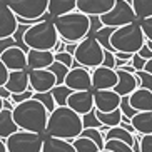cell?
I'll return each instance as SVG.
<instances>
[{"mask_svg": "<svg viewBox=\"0 0 152 152\" xmlns=\"http://www.w3.org/2000/svg\"><path fill=\"white\" fill-rule=\"evenodd\" d=\"M130 5L135 12L137 20H142L152 15V0H130Z\"/></svg>", "mask_w": 152, "mask_h": 152, "instance_id": "obj_27", "label": "cell"}, {"mask_svg": "<svg viewBox=\"0 0 152 152\" xmlns=\"http://www.w3.org/2000/svg\"><path fill=\"white\" fill-rule=\"evenodd\" d=\"M135 132L139 134H152V110H139L130 117Z\"/></svg>", "mask_w": 152, "mask_h": 152, "instance_id": "obj_23", "label": "cell"}, {"mask_svg": "<svg viewBox=\"0 0 152 152\" xmlns=\"http://www.w3.org/2000/svg\"><path fill=\"white\" fill-rule=\"evenodd\" d=\"M142 70H145V72H149V74H152V58H147V60H145V65H144Z\"/></svg>", "mask_w": 152, "mask_h": 152, "instance_id": "obj_52", "label": "cell"}, {"mask_svg": "<svg viewBox=\"0 0 152 152\" xmlns=\"http://www.w3.org/2000/svg\"><path fill=\"white\" fill-rule=\"evenodd\" d=\"M114 28L115 27H109V25H104V27H100L97 32H94V35L97 39V42L100 45H102L105 50H110V52H115L114 50V47L110 45V35H112V32H114Z\"/></svg>", "mask_w": 152, "mask_h": 152, "instance_id": "obj_29", "label": "cell"}, {"mask_svg": "<svg viewBox=\"0 0 152 152\" xmlns=\"http://www.w3.org/2000/svg\"><path fill=\"white\" fill-rule=\"evenodd\" d=\"M52 50H54V54H57V52H62V50H65V40L58 37L57 44L54 45V49H52Z\"/></svg>", "mask_w": 152, "mask_h": 152, "instance_id": "obj_49", "label": "cell"}, {"mask_svg": "<svg viewBox=\"0 0 152 152\" xmlns=\"http://www.w3.org/2000/svg\"><path fill=\"white\" fill-rule=\"evenodd\" d=\"M104 50L105 49L99 44L95 37L87 35L77 44V49L74 52V60H77L82 67L94 69L97 65H102Z\"/></svg>", "mask_w": 152, "mask_h": 152, "instance_id": "obj_6", "label": "cell"}, {"mask_svg": "<svg viewBox=\"0 0 152 152\" xmlns=\"http://www.w3.org/2000/svg\"><path fill=\"white\" fill-rule=\"evenodd\" d=\"M0 2H2V0H0Z\"/></svg>", "mask_w": 152, "mask_h": 152, "instance_id": "obj_57", "label": "cell"}, {"mask_svg": "<svg viewBox=\"0 0 152 152\" xmlns=\"http://www.w3.org/2000/svg\"><path fill=\"white\" fill-rule=\"evenodd\" d=\"M100 27H104L100 15H89V35H94V32H97Z\"/></svg>", "mask_w": 152, "mask_h": 152, "instance_id": "obj_40", "label": "cell"}, {"mask_svg": "<svg viewBox=\"0 0 152 152\" xmlns=\"http://www.w3.org/2000/svg\"><path fill=\"white\" fill-rule=\"evenodd\" d=\"M102 65L110 67V69H115V55H114V52H110V50H104Z\"/></svg>", "mask_w": 152, "mask_h": 152, "instance_id": "obj_44", "label": "cell"}, {"mask_svg": "<svg viewBox=\"0 0 152 152\" xmlns=\"http://www.w3.org/2000/svg\"><path fill=\"white\" fill-rule=\"evenodd\" d=\"M95 152H112V151H109V149H99V151H95Z\"/></svg>", "mask_w": 152, "mask_h": 152, "instance_id": "obj_54", "label": "cell"}, {"mask_svg": "<svg viewBox=\"0 0 152 152\" xmlns=\"http://www.w3.org/2000/svg\"><path fill=\"white\" fill-rule=\"evenodd\" d=\"M9 72L10 70L7 69V65L2 62V58H0V85H5V82L9 79Z\"/></svg>", "mask_w": 152, "mask_h": 152, "instance_id": "obj_48", "label": "cell"}, {"mask_svg": "<svg viewBox=\"0 0 152 152\" xmlns=\"http://www.w3.org/2000/svg\"><path fill=\"white\" fill-rule=\"evenodd\" d=\"M5 87L12 92L18 94L28 89V70L27 69H18V70H10L9 79L5 82Z\"/></svg>", "mask_w": 152, "mask_h": 152, "instance_id": "obj_20", "label": "cell"}, {"mask_svg": "<svg viewBox=\"0 0 152 152\" xmlns=\"http://www.w3.org/2000/svg\"><path fill=\"white\" fill-rule=\"evenodd\" d=\"M117 72V84L114 87L119 95H129L139 87V82L132 72H127L124 69H115Z\"/></svg>", "mask_w": 152, "mask_h": 152, "instance_id": "obj_18", "label": "cell"}, {"mask_svg": "<svg viewBox=\"0 0 152 152\" xmlns=\"http://www.w3.org/2000/svg\"><path fill=\"white\" fill-rule=\"evenodd\" d=\"M104 139H119V140H124L129 145L134 144V134L129 132L127 129H124L122 125H114V127H109L107 132L104 134Z\"/></svg>", "mask_w": 152, "mask_h": 152, "instance_id": "obj_26", "label": "cell"}, {"mask_svg": "<svg viewBox=\"0 0 152 152\" xmlns=\"http://www.w3.org/2000/svg\"><path fill=\"white\" fill-rule=\"evenodd\" d=\"M64 84L72 90H90L92 89V75L87 67H70L65 75Z\"/></svg>", "mask_w": 152, "mask_h": 152, "instance_id": "obj_10", "label": "cell"}, {"mask_svg": "<svg viewBox=\"0 0 152 152\" xmlns=\"http://www.w3.org/2000/svg\"><path fill=\"white\" fill-rule=\"evenodd\" d=\"M115 0H77V10L87 15H102L112 9Z\"/></svg>", "mask_w": 152, "mask_h": 152, "instance_id": "obj_19", "label": "cell"}, {"mask_svg": "<svg viewBox=\"0 0 152 152\" xmlns=\"http://www.w3.org/2000/svg\"><path fill=\"white\" fill-rule=\"evenodd\" d=\"M2 62L7 65L9 70H18V69H27V52L22 50L18 45H12L5 49L0 54Z\"/></svg>", "mask_w": 152, "mask_h": 152, "instance_id": "obj_15", "label": "cell"}, {"mask_svg": "<svg viewBox=\"0 0 152 152\" xmlns=\"http://www.w3.org/2000/svg\"><path fill=\"white\" fill-rule=\"evenodd\" d=\"M121 95L114 89H94V105L100 112H110L119 109Z\"/></svg>", "mask_w": 152, "mask_h": 152, "instance_id": "obj_13", "label": "cell"}, {"mask_svg": "<svg viewBox=\"0 0 152 152\" xmlns=\"http://www.w3.org/2000/svg\"><path fill=\"white\" fill-rule=\"evenodd\" d=\"M82 130H84L82 115L77 114L69 105H55V109L49 114V121L45 125L47 135L72 140V139L79 137Z\"/></svg>", "mask_w": 152, "mask_h": 152, "instance_id": "obj_1", "label": "cell"}, {"mask_svg": "<svg viewBox=\"0 0 152 152\" xmlns=\"http://www.w3.org/2000/svg\"><path fill=\"white\" fill-rule=\"evenodd\" d=\"M139 152H152V134L140 135V151Z\"/></svg>", "mask_w": 152, "mask_h": 152, "instance_id": "obj_43", "label": "cell"}, {"mask_svg": "<svg viewBox=\"0 0 152 152\" xmlns=\"http://www.w3.org/2000/svg\"><path fill=\"white\" fill-rule=\"evenodd\" d=\"M17 17L32 18V20H44L49 18V0H5Z\"/></svg>", "mask_w": 152, "mask_h": 152, "instance_id": "obj_8", "label": "cell"}, {"mask_svg": "<svg viewBox=\"0 0 152 152\" xmlns=\"http://www.w3.org/2000/svg\"><path fill=\"white\" fill-rule=\"evenodd\" d=\"M80 135H85V137H89L90 140H94L95 144H97L99 149H104V144H105V139H104V134L102 130L95 129V127H85L84 130H82Z\"/></svg>", "mask_w": 152, "mask_h": 152, "instance_id": "obj_35", "label": "cell"}, {"mask_svg": "<svg viewBox=\"0 0 152 152\" xmlns=\"http://www.w3.org/2000/svg\"><path fill=\"white\" fill-rule=\"evenodd\" d=\"M32 94H34V90L28 87L27 90H23V92H18V94H12L10 95V100L14 102V105L15 104H18V102H23V100H27V99H30L32 97Z\"/></svg>", "mask_w": 152, "mask_h": 152, "instance_id": "obj_42", "label": "cell"}, {"mask_svg": "<svg viewBox=\"0 0 152 152\" xmlns=\"http://www.w3.org/2000/svg\"><path fill=\"white\" fill-rule=\"evenodd\" d=\"M140 27H142V32L145 35V40L152 42V15L140 20Z\"/></svg>", "mask_w": 152, "mask_h": 152, "instance_id": "obj_39", "label": "cell"}, {"mask_svg": "<svg viewBox=\"0 0 152 152\" xmlns=\"http://www.w3.org/2000/svg\"><path fill=\"white\" fill-rule=\"evenodd\" d=\"M2 109H4V99L0 97V110H2Z\"/></svg>", "mask_w": 152, "mask_h": 152, "instance_id": "obj_55", "label": "cell"}, {"mask_svg": "<svg viewBox=\"0 0 152 152\" xmlns=\"http://www.w3.org/2000/svg\"><path fill=\"white\" fill-rule=\"evenodd\" d=\"M47 69H49V70L55 75V82H57V84H64L65 75H67V72H69V69H70V67H67L65 64L58 62V60H55V58H54V62L50 64ZM57 84H55V85H57Z\"/></svg>", "mask_w": 152, "mask_h": 152, "instance_id": "obj_32", "label": "cell"}, {"mask_svg": "<svg viewBox=\"0 0 152 152\" xmlns=\"http://www.w3.org/2000/svg\"><path fill=\"white\" fill-rule=\"evenodd\" d=\"M50 92L55 100V105H67V97L70 95L72 89H69L65 84H57L50 89Z\"/></svg>", "mask_w": 152, "mask_h": 152, "instance_id": "obj_30", "label": "cell"}, {"mask_svg": "<svg viewBox=\"0 0 152 152\" xmlns=\"http://www.w3.org/2000/svg\"><path fill=\"white\" fill-rule=\"evenodd\" d=\"M119 109H121L122 115L129 117V119L132 115H135V114H137V110H135V109L130 105V102H129V95H121V104H119Z\"/></svg>", "mask_w": 152, "mask_h": 152, "instance_id": "obj_38", "label": "cell"}, {"mask_svg": "<svg viewBox=\"0 0 152 152\" xmlns=\"http://www.w3.org/2000/svg\"><path fill=\"white\" fill-rule=\"evenodd\" d=\"M32 97L37 99V100H40L49 112H52L55 109V100H54V97H52V92H50V90H47V92H34Z\"/></svg>", "mask_w": 152, "mask_h": 152, "instance_id": "obj_36", "label": "cell"}, {"mask_svg": "<svg viewBox=\"0 0 152 152\" xmlns=\"http://www.w3.org/2000/svg\"><path fill=\"white\" fill-rule=\"evenodd\" d=\"M57 34L65 42H80L89 35V15L80 10H72L69 14L52 18Z\"/></svg>", "mask_w": 152, "mask_h": 152, "instance_id": "obj_3", "label": "cell"}, {"mask_svg": "<svg viewBox=\"0 0 152 152\" xmlns=\"http://www.w3.org/2000/svg\"><path fill=\"white\" fill-rule=\"evenodd\" d=\"M77 9V0H49V15L52 18L58 17V15L69 14L72 10Z\"/></svg>", "mask_w": 152, "mask_h": 152, "instance_id": "obj_25", "label": "cell"}, {"mask_svg": "<svg viewBox=\"0 0 152 152\" xmlns=\"http://www.w3.org/2000/svg\"><path fill=\"white\" fill-rule=\"evenodd\" d=\"M92 75V89H114L117 84V72L115 69L97 65L90 72Z\"/></svg>", "mask_w": 152, "mask_h": 152, "instance_id": "obj_14", "label": "cell"}, {"mask_svg": "<svg viewBox=\"0 0 152 152\" xmlns=\"http://www.w3.org/2000/svg\"><path fill=\"white\" fill-rule=\"evenodd\" d=\"M54 58H55V60H58V62L65 64L67 67H72V64H74V55L69 54V52H65V50H62V52H57V54H54Z\"/></svg>", "mask_w": 152, "mask_h": 152, "instance_id": "obj_41", "label": "cell"}, {"mask_svg": "<svg viewBox=\"0 0 152 152\" xmlns=\"http://www.w3.org/2000/svg\"><path fill=\"white\" fill-rule=\"evenodd\" d=\"M130 64L135 67V70H142L144 65H145V58L140 57V55L135 52V54H132V58H130Z\"/></svg>", "mask_w": 152, "mask_h": 152, "instance_id": "obj_45", "label": "cell"}, {"mask_svg": "<svg viewBox=\"0 0 152 152\" xmlns=\"http://www.w3.org/2000/svg\"><path fill=\"white\" fill-rule=\"evenodd\" d=\"M137 54L140 55V57H144L145 60H147V58H152V49L149 47L147 40H145V44H144L142 47H140V49L137 50Z\"/></svg>", "mask_w": 152, "mask_h": 152, "instance_id": "obj_47", "label": "cell"}, {"mask_svg": "<svg viewBox=\"0 0 152 152\" xmlns=\"http://www.w3.org/2000/svg\"><path fill=\"white\" fill-rule=\"evenodd\" d=\"M134 75L139 82V87L152 90V74H149V72H145V70H135Z\"/></svg>", "mask_w": 152, "mask_h": 152, "instance_id": "obj_37", "label": "cell"}, {"mask_svg": "<svg viewBox=\"0 0 152 152\" xmlns=\"http://www.w3.org/2000/svg\"><path fill=\"white\" fill-rule=\"evenodd\" d=\"M44 137L39 132L18 129L5 139L7 152H40Z\"/></svg>", "mask_w": 152, "mask_h": 152, "instance_id": "obj_7", "label": "cell"}, {"mask_svg": "<svg viewBox=\"0 0 152 152\" xmlns=\"http://www.w3.org/2000/svg\"><path fill=\"white\" fill-rule=\"evenodd\" d=\"M67 105L77 112V114H87L95 107L94 105V92L90 90H72L67 97Z\"/></svg>", "mask_w": 152, "mask_h": 152, "instance_id": "obj_12", "label": "cell"}, {"mask_svg": "<svg viewBox=\"0 0 152 152\" xmlns=\"http://www.w3.org/2000/svg\"><path fill=\"white\" fill-rule=\"evenodd\" d=\"M40 152H77V151L74 147L72 140H69V139L47 135V139H44Z\"/></svg>", "mask_w": 152, "mask_h": 152, "instance_id": "obj_22", "label": "cell"}, {"mask_svg": "<svg viewBox=\"0 0 152 152\" xmlns=\"http://www.w3.org/2000/svg\"><path fill=\"white\" fill-rule=\"evenodd\" d=\"M95 114H97L99 121L102 122L104 125L107 127H114V125H119L122 121V112L121 109H115V110H110V112H100L95 109Z\"/></svg>", "mask_w": 152, "mask_h": 152, "instance_id": "obj_28", "label": "cell"}, {"mask_svg": "<svg viewBox=\"0 0 152 152\" xmlns=\"http://www.w3.org/2000/svg\"><path fill=\"white\" fill-rule=\"evenodd\" d=\"M17 25V15L10 10V7L5 4V0H2L0 2V37L14 35Z\"/></svg>", "mask_w": 152, "mask_h": 152, "instance_id": "obj_17", "label": "cell"}, {"mask_svg": "<svg viewBox=\"0 0 152 152\" xmlns=\"http://www.w3.org/2000/svg\"><path fill=\"white\" fill-rule=\"evenodd\" d=\"M77 44H79V42H67V44H65V52L74 55V52H75V49H77Z\"/></svg>", "mask_w": 152, "mask_h": 152, "instance_id": "obj_50", "label": "cell"}, {"mask_svg": "<svg viewBox=\"0 0 152 152\" xmlns=\"http://www.w3.org/2000/svg\"><path fill=\"white\" fill-rule=\"evenodd\" d=\"M147 44H149V47H151V49H152V42H149V40H147Z\"/></svg>", "mask_w": 152, "mask_h": 152, "instance_id": "obj_56", "label": "cell"}, {"mask_svg": "<svg viewBox=\"0 0 152 152\" xmlns=\"http://www.w3.org/2000/svg\"><path fill=\"white\" fill-rule=\"evenodd\" d=\"M55 84H57L55 75L49 69H32V70H28V87L34 92H47Z\"/></svg>", "mask_w": 152, "mask_h": 152, "instance_id": "obj_11", "label": "cell"}, {"mask_svg": "<svg viewBox=\"0 0 152 152\" xmlns=\"http://www.w3.org/2000/svg\"><path fill=\"white\" fill-rule=\"evenodd\" d=\"M144 44H145V35L142 32L140 22H137V20L115 27L110 35V45L117 52L135 54Z\"/></svg>", "mask_w": 152, "mask_h": 152, "instance_id": "obj_4", "label": "cell"}, {"mask_svg": "<svg viewBox=\"0 0 152 152\" xmlns=\"http://www.w3.org/2000/svg\"><path fill=\"white\" fill-rule=\"evenodd\" d=\"M104 149H109L112 152H134L132 145H129L124 140H119V139H105Z\"/></svg>", "mask_w": 152, "mask_h": 152, "instance_id": "obj_34", "label": "cell"}, {"mask_svg": "<svg viewBox=\"0 0 152 152\" xmlns=\"http://www.w3.org/2000/svg\"><path fill=\"white\" fill-rule=\"evenodd\" d=\"M17 130H18V125H17V122L14 121L12 110L4 107L0 110V137L7 139L10 134H14Z\"/></svg>", "mask_w": 152, "mask_h": 152, "instance_id": "obj_24", "label": "cell"}, {"mask_svg": "<svg viewBox=\"0 0 152 152\" xmlns=\"http://www.w3.org/2000/svg\"><path fill=\"white\" fill-rule=\"evenodd\" d=\"M72 144H74V147H75L77 152H95L99 151L97 144L94 140H90L89 137H85V135H79V137L72 139Z\"/></svg>", "mask_w": 152, "mask_h": 152, "instance_id": "obj_31", "label": "cell"}, {"mask_svg": "<svg viewBox=\"0 0 152 152\" xmlns=\"http://www.w3.org/2000/svg\"><path fill=\"white\" fill-rule=\"evenodd\" d=\"M100 20H102L104 25H109V27H121V25H125V23L135 22L137 17H135V12L132 9L130 2L115 0L112 9L100 15Z\"/></svg>", "mask_w": 152, "mask_h": 152, "instance_id": "obj_9", "label": "cell"}, {"mask_svg": "<svg viewBox=\"0 0 152 152\" xmlns=\"http://www.w3.org/2000/svg\"><path fill=\"white\" fill-rule=\"evenodd\" d=\"M49 114L50 112L45 109L44 104L34 97L15 104L14 109H12V115H14V121L17 122L18 129L39 132V134L45 132Z\"/></svg>", "mask_w": 152, "mask_h": 152, "instance_id": "obj_2", "label": "cell"}, {"mask_svg": "<svg viewBox=\"0 0 152 152\" xmlns=\"http://www.w3.org/2000/svg\"><path fill=\"white\" fill-rule=\"evenodd\" d=\"M0 152H7V145H5V139L0 137Z\"/></svg>", "mask_w": 152, "mask_h": 152, "instance_id": "obj_53", "label": "cell"}, {"mask_svg": "<svg viewBox=\"0 0 152 152\" xmlns=\"http://www.w3.org/2000/svg\"><path fill=\"white\" fill-rule=\"evenodd\" d=\"M12 45H17L14 40V37H0V54L4 52L5 49H9V47H12Z\"/></svg>", "mask_w": 152, "mask_h": 152, "instance_id": "obj_46", "label": "cell"}, {"mask_svg": "<svg viewBox=\"0 0 152 152\" xmlns=\"http://www.w3.org/2000/svg\"><path fill=\"white\" fill-rule=\"evenodd\" d=\"M10 95H12V92H10L5 85H0V97L2 99H10Z\"/></svg>", "mask_w": 152, "mask_h": 152, "instance_id": "obj_51", "label": "cell"}, {"mask_svg": "<svg viewBox=\"0 0 152 152\" xmlns=\"http://www.w3.org/2000/svg\"><path fill=\"white\" fill-rule=\"evenodd\" d=\"M129 102L135 110H152V90L137 87V89L129 94Z\"/></svg>", "mask_w": 152, "mask_h": 152, "instance_id": "obj_21", "label": "cell"}, {"mask_svg": "<svg viewBox=\"0 0 152 152\" xmlns=\"http://www.w3.org/2000/svg\"><path fill=\"white\" fill-rule=\"evenodd\" d=\"M82 124H84V129H85V127H95V129H99V130L109 129L107 125H104L102 122L99 121L97 114H95V107L92 109V110H89L87 114L82 115Z\"/></svg>", "mask_w": 152, "mask_h": 152, "instance_id": "obj_33", "label": "cell"}, {"mask_svg": "<svg viewBox=\"0 0 152 152\" xmlns=\"http://www.w3.org/2000/svg\"><path fill=\"white\" fill-rule=\"evenodd\" d=\"M54 62V52L42 49H28L27 50V70L32 69H47Z\"/></svg>", "mask_w": 152, "mask_h": 152, "instance_id": "obj_16", "label": "cell"}, {"mask_svg": "<svg viewBox=\"0 0 152 152\" xmlns=\"http://www.w3.org/2000/svg\"><path fill=\"white\" fill-rule=\"evenodd\" d=\"M23 40H25L28 49L52 50L58 40V34L54 22H52V17L28 25L25 34H23Z\"/></svg>", "mask_w": 152, "mask_h": 152, "instance_id": "obj_5", "label": "cell"}]
</instances>
